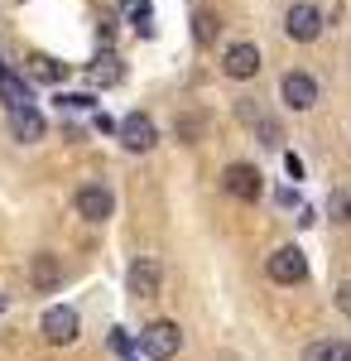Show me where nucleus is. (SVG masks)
Returning <instances> with one entry per match:
<instances>
[{
    "instance_id": "1",
    "label": "nucleus",
    "mask_w": 351,
    "mask_h": 361,
    "mask_svg": "<svg viewBox=\"0 0 351 361\" xmlns=\"http://www.w3.org/2000/svg\"><path fill=\"white\" fill-rule=\"evenodd\" d=\"M178 347H183V333H178V323H168V318L149 323V328L140 333V352H144L149 361H168V357H178Z\"/></svg>"
},
{
    "instance_id": "2",
    "label": "nucleus",
    "mask_w": 351,
    "mask_h": 361,
    "mask_svg": "<svg viewBox=\"0 0 351 361\" xmlns=\"http://www.w3.org/2000/svg\"><path fill=\"white\" fill-rule=\"evenodd\" d=\"M221 188L231 197H241V202H260V193H265V173L255 164H226L221 169Z\"/></svg>"
},
{
    "instance_id": "3",
    "label": "nucleus",
    "mask_w": 351,
    "mask_h": 361,
    "mask_svg": "<svg viewBox=\"0 0 351 361\" xmlns=\"http://www.w3.org/2000/svg\"><path fill=\"white\" fill-rule=\"evenodd\" d=\"M284 34H289L294 44H313V39L323 34V15H318V5H308V0L289 5V15H284Z\"/></svg>"
},
{
    "instance_id": "4",
    "label": "nucleus",
    "mask_w": 351,
    "mask_h": 361,
    "mask_svg": "<svg viewBox=\"0 0 351 361\" xmlns=\"http://www.w3.org/2000/svg\"><path fill=\"white\" fill-rule=\"evenodd\" d=\"M279 97H284L289 111H313V106H318V78H313V73H284Z\"/></svg>"
},
{
    "instance_id": "5",
    "label": "nucleus",
    "mask_w": 351,
    "mask_h": 361,
    "mask_svg": "<svg viewBox=\"0 0 351 361\" xmlns=\"http://www.w3.org/2000/svg\"><path fill=\"white\" fill-rule=\"evenodd\" d=\"M265 270H270L274 284H303V279H308V260H303V250H298V246H279L270 255Z\"/></svg>"
},
{
    "instance_id": "6",
    "label": "nucleus",
    "mask_w": 351,
    "mask_h": 361,
    "mask_svg": "<svg viewBox=\"0 0 351 361\" xmlns=\"http://www.w3.org/2000/svg\"><path fill=\"white\" fill-rule=\"evenodd\" d=\"M116 135H121V145L130 149V154H144V149H154V140H159V130H154V121L144 111L125 116L121 126H116Z\"/></svg>"
},
{
    "instance_id": "7",
    "label": "nucleus",
    "mask_w": 351,
    "mask_h": 361,
    "mask_svg": "<svg viewBox=\"0 0 351 361\" xmlns=\"http://www.w3.org/2000/svg\"><path fill=\"white\" fill-rule=\"evenodd\" d=\"M82 333V318L73 313L68 304H54L49 313H44V337L54 342V347H68V342H78Z\"/></svg>"
},
{
    "instance_id": "8",
    "label": "nucleus",
    "mask_w": 351,
    "mask_h": 361,
    "mask_svg": "<svg viewBox=\"0 0 351 361\" xmlns=\"http://www.w3.org/2000/svg\"><path fill=\"white\" fill-rule=\"evenodd\" d=\"M73 202H78V212L87 217V222H106L111 212H116V197H111L106 183H82Z\"/></svg>"
},
{
    "instance_id": "9",
    "label": "nucleus",
    "mask_w": 351,
    "mask_h": 361,
    "mask_svg": "<svg viewBox=\"0 0 351 361\" xmlns=\"http://www.w3.org/2000/svg\"><path fill=\"white\" fill-rule=\"evenodd\" d=\"M260 49L255 44H231L226 49V58H221V68H226V78H236V82H250L255 73H260Z\"/></svg>"
},
{
    "instance_id": "10",
    "label": "nucleus",
    "mask_w": 351,
    "mask_h": 361,
    "mask_svg": "<svg viewBox=\"0 0 351 361\" xmlns=\"http://www.w3.org/2000/svg\"><path fill=\"white\" fill-rule=\"evenodd\" d=\"M236 111H241V121L255 130V140H260V145H279V140H284L279 121H274V116H265L255 102H250V97H241V106H236Z\"/></svg>"
},
{
    "instance_id": "11",
    "label": "nucleus",
    "mask_w": 351,
    "mask_h": 361,
    "mask_svg": "<svg viewBox=\"0 0 351 361\" xmlns=\"http://www.w3.org/2000/svg\"><path fill=\"white\" fill-rule=\"evenodd\" d=\"M10 130H15V140H25V145H34V140H44V116L34 111V106H10Z\"/></svg>"
},
{
    "instance_id": "12",
    "label": "nucleus",
    "mask_w": 351,
    "mask_h": 361,
    "mask_svg": "<svg viewBox=\"0 0 351 361\" xmlns=\"http://www.w3.org/2000/svg\"><path fill=\"white\" fill-rule=\"evenodd\" d=\"M29 279H34L39 294H54L58 284H63V265H58V255H34V260H29Z\"/></svg>"
},
{
    "instance_id": "13",
    "label": "nucleus",
    "mask_w": 351,
    "mask_h": 361,
    "mask_svg": "<svg viewBox=\"0 0 351 361\" xmlns=\"http://www.w3.org/2000/svg\"><path fill=\"white\" fill-rule=\"evenodd\" d=\"M154 289H159V260L140 255L130 265V294H154Z\"/></svg>"
},
{
    "instance_id": "14",
    "label": "nucleus",
    "mask_w": 351,
    "mask_h": 361,
    "mask_svg": "<svg viewBox=\"0 0 351 361\" xmlns=\"http://www.w3.org/2000/svg\"><path fill=\"white\" fill-rule=\"evenodd\" d=\"M216 34H221V15H216V10H197V15H192V39H197L202 49H212Z\"/></svg>"
},
{
    "instance_id": "15",
    "label": "nucleus",
    "mask_w": 351,
    "mask_h": 361,
    "mask_svg": "<svg viewBox=\"0 0 351 361\" xmlns=\"http://www.w3.org/2000/svg\"><path fill=\"white\" fill-rule=\"evenodd\" d=\"M0 97H5V106H34V97H29V87L10 73V68H0Z\"/></svg>"
},
{
    "instance_id": "16",
    "label": "nucleus",
    "mask_w": 351,
    "mask_h": 361,
    "mask_svg": "<svg viewBox=\"0 0 351 361\" xmlns=\"http://www.w3.org/2000/svg\"><path fill=\"white\" fill-rule=\"evenodd\" d=\"M308 361H351V342H318L303 352Z\"/></svg>"
},
{
    "instance_id": "17",
    "label": "nucleus",
    "mask_w": 351,
    "mask_h": 361,
    "mask_svg": "<svg viewBox=\"0 0 351 361\" xmlns=\"http://www.w3.org/2000/svg\"><path fill=\"white\" fill-rule=\"evenodd\" d=\"M121 15H130L140 34H149V29H154V10H149V0H121Z\"/></svg>"
},
{
    "instance_id": "18",
    "label": "nucleus",
    "mask_w": 351,
    "mask_h": 361,
    "mask_svg": "<svg viewBox=\"0 0 351 361\" xmlns=\"http://www.w3.org/2000/svg\"><path fill=\"white\" fill-rule=\"evenodd\" d=\"M202 135H207V116H202V111L178 116V140H183V145H197Z\"/></svg>"
},
{
    "instance_id": "19",
    "label": "nucleus",
    "mask_w": 351,
    "mask_h": 361,
    "mask_svg": "<svg viewBox=\"0 0 351 361\" xmlns=\"http://www.w3.org/2000/svg\"><path fill=\"white\" fill-rule=\"evenodd\" d=\"M92 82H101V87H106V82H121V58H116V54H101L97 63H92Z\"/></svg>"
},
{
    "instance_id": "20",
    "label": "nucleus",
    "mask_w": 351,
    "mask_h": 361,
    "mask_svg": "<svg viewBox=\"0 0 351 361\" xmlns=\"http://www.w3.org/2000/svg\"><path fill=\"white\" fill-rule=\"evenodd\" d=\"M34 78H44V82H63L68 68H63L58 58H34Z\"/></svg>"
},
{
    "instance_id": "21",
    "label": "nucleus",
    "mask_w": 351,
    "mask_h": 361,
    "mask_svg": "<svg viewBox=\"0 0 351 361\" xmlns=\"http://www.w3.org/2000/svg\"><path fill=\"white\" fill-rule=\"evenodd\" d=\"M337 308L351 318V279H342V284H337Z\"/></svg>"
},
{
    "instance_id": "22",
    "label": "nucleus",
    "mask_w": 351,
    "mask_h": 361,
    "mask_svg": "<svg viewBox=\"0 0 351 361\" xmlns=\"http://www.w3.org/2000/svg\"><path fill=\"white\" fill-rule=\"evenodd\" d=\"M284 169H289L294 178H303V164H298V154H284Z\"/></svg>"
},
{
    "instance_id": "23",
    "label": "nucleus",
    "mask_w": 351,
    "mask_h": 361,
    "mask_svg": "<svg viewBox=\"0 0 351 361\" xmlns=\"http://www.w3.org/2000/svg\"><path fill=\"white\" fill-rule=\"evenodd\" d=\"M0 313H5V294H0Z\"/></svg>"
}]
</instances>
